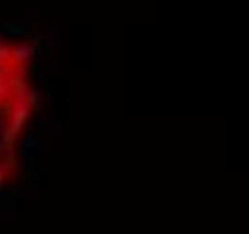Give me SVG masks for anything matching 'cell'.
Instances as JSON below:
<instances>
[{"label":"cell","instance_id":"cell-1","mask_svg":"<svg viewBox=\"0 0 249 234\" xmlns=\"http://www.w3.org/2000/svg\"><path fill=\"white\" fill-rule=\"evenodd\" d=\"M36 44L0 31V191L22 175V153L41 105L35 80Z\"/></svg>","mask_w":249,"mask_h":234}]
</instances>
